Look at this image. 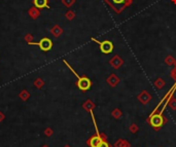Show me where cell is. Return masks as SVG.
I'll list each match as a JSON object with an SVG mask.
<instances>
[{
    "label": "cell",
    "mask_w": 176,
    "mask_h": 147,
    "mask_svg": "<svg viewBox=\"0 0 176 147\" xmlns=\"http://www.w3.org/2000/svg\"><path fill=\"white\" fill-rule=\"evenodd\" d=\"M148 122H149V124L153 127L155 130H159L166 122V120L164 118L162 114H160V113H155V114L150 115Z\"/></svg>",
    "instance_id": "obj_1"
},
{
    "label": "cell",
    "mask_w": 176,
    "mask_h": 147,
    "mask_svg": "<svg viewBox=\"0 0 176 147\" xmlns=\"http://www.w3.org/2000/svg\"><path fill=\"white\" fill-rule=\"evenodd\" d=\"M92 41H95L96 43H98L99 46H100V51H101V53H103L104 55H108V53H111L112 51H113L114 45L110 40L100 41V40H98V39L92 37Z\"/></svg>",
    "instance_id": "obj_2"
},
{
    "label": "cell",
    "mask_w": 176,
    "mask_h": 147,
    "mask_svg": "<svg viewBox=\"0 0 176 147\" xmlns=\"http://www.w3.org/2000/svg\"><path fill=\"white\" fill-rule=\"evenodd\" d=\"M28 44L30 45H38L39 47H40L41 51H49L52 49L53 47V41L51 40L49 38H47V37H44V38L40 39V41L39 42H28Z\"/></svg>",
    "instance_id": "obj_3"
},
{
    "label": "cell",
    "mask_w": 176,
    "mask_h": 147,
    "mask_svg": "<svg viewBox=\"0 0 176 147\" xmlns=\"http://www.w3.org/2000/svg\"><path fill=\"white\" fill-rule=\"evenodd\" d=\"M91 85H92V82L91 80L86 76H82V77H80L78 78V81H77V87L80 89V91L82 92H86V91L90 90Z\"/></svg>",
    "instance_id": "obj_4"
},
{
    "label": "cell",
    "mask_w": 176,
    "mask_h": 147,
    "mask_svg": "<svg viewBox=\"0 0 176 147\" xmlns=\"http://www.w3.org/2000/svg\"><path fill=\"white\" fill-rule=\"evenodd\" d=\"M106 2L111 7H113L115 9V11H118V7H120V11H122V9H124V7L126 5H129L127 0H106Z\"/></svg>",
    "instance_id": "obj_5"
},
{
    "label": "cell",
    "mask_w": 176,
    "mask_h": 147,
    "mask_svg": "<svg viewBox=\"0 0 176 147\" xmlns=\"http://www.w3.org/2000/svg\"><path fill=\"white\" fill-rule=\"evenodd\" d=\"M109 64L112 66V68L118 69L122 64H124V61H122V58L118 57V56H114V57L112 58L111 60L109 61Z\"/></svg>",
    "instance_id": "obj_6"
},
{
    "label": "cell",
    "mask_w": 176,
    "mask_h": 147,
    "mask_svg": "<svg viewBox=\"0 0 176 147\" xmlns=\"http://www.w3.org/2000/svg\"><path fill=\"white\" fill-rule=\"evenodd\" d=\"M150 99H151V96H150V95L148 94L146 91L141 92V94L138 96V100H139L142 104H147V103L150 101Z\"/></svg>",
    "instance_id": "obj_7"
},
{
    "label": "cell",
    "mask_w": 176,
    "mask_h": 147,
    "mask_svg": "<svg viewBox=\"0 0 176 147\" xmlns=\"http://www.w3.org/2000/svg\"><path fill=\"white\" fill-rule=\"evenodd\" d=\"M102 138L99 135H97V136H94V137H92V138L89 140V145H90L91 147H98L99 146V144L102 142Z\"/></svg>",
    "instance_id": "obj_8"
},
{
    "label": "cell",
    "mask_w": 176,
    "mask_h": 147,
    "mask_svg": "<svg viewBox=\"0 0 176 147\" xmlns=\"http://www.w3.org/2000/svg\"><path fill=\"white\" fill-rule=\"evenodd\" d=\"M107 82L110 87H115V85H118V82H120V78H118L114 73H112V74H110V76L107 78Z\"/></svg>",
    "instance_id": "obj_9"
},
{
    "label": "cell",
    "mask_w": 176,
    "mask_h": 147,
    "mask_svg": "<svg viewBox=\"0 0 176 147\" xmlns=\"http://www.w3.org/2000/svg\"><path fill=\"white\" fill-rule=\"evenodd\" d=\"M34 6L37 8H45V7H49L47 4V0H34Z\"/></svg>",
    "instance_id": "obj_10"
},
{
    "label": "cell",
    "mask_w": 176,
    "mask_h": 147,
    "mask_svg": "<svg viewBox=\"0 0 176 147\" xmlns=\"http://www.w3.org/2000/svg\"><path fill=\"white\" fill-rule=\"evenodd\" d=\"M155 85L157 89H163L164 85H165V80L163 78H158L155 81Z\"/></svg>",
    "instance_id": "obj_11"
},
{
    "label": "cell",
    "mask_w": 176,
    "mask_h": 147,
    "mask_svg": "<svg viewBox=\"0 0 176 147\" xmlns=\"http://www.w3.org/2000/svg\"><path fill=\"white\" fill-rule=\"evenodd\" d=\"M165 63L167 65H173V64H175V63H176V61H175V59L172 57V56H167V57H166V59H165Z\"/></svg>",
    "instance_id": "obj_12"
},
{
    "label": "cell",
    "mask_w": 176,
    "mask_h": 147,
    "mask_svg": "<svg viewBox=\"0 0 176 147\" xmlns=\"http://www.w3.org/2000/svg\"><path fill=\"white\" fill-rule=\"evenodd\" d=\"M112 115H113L115 118H120V117H122V112H120V110H118V109L116 108L112 111Z\"/></svg>",
    "instance_id": "obj_13"
},
{
    "label": "cell",
    "mask_w": 176,
    "mask_h": 147,
    "mask_svg": "<svg viewBox=\"0 0 176 147\" xmlns=\"http://www.w3.org/2000/svg\"><path fill=\"white\" fill-rule=\"evenodd\" d=\"M128 145H129L128 142L126 143L124 140H118V142L115 143V147H126V146H128Z\"/></svg>",
    "instance_id": "obj_14"
},
{
    "label": "cell",
    "mask_w": 176,
    "mask_h": 147,
    "mask_svg": "<svg viewBox=\"0 0 176 147\" xmlns=\"http://www.w3.org/2000/svg\"><path fill=\"white\" fill-rule=\"evenodd\" d=\"M169 106L171 107V109H173V110H176V99H172L171 101H169Z\"/></svg>",
    "instance_id": "obj_15"
},
{
    "label": "cell",
    "mask_w": 176,
    "mask_h": 147,
    "mask_svg": "<svg viewBox=\"0 0 176 147\" xmlns=\"http://www.w3.org/2000/svg\"><path fill=\"white\" fill-rule=\"evenodd\" d=\"M130 130H131L132 133H136L138 131V127L135 126V124H132V126L130 127Z\"/></svg>",
    "instance_id": "obj_16"
},
{
    "label": "cell",
    "mask_w": 176,
    "mask_h": 147,
    "mask_svg": "<svg viewBox=\"0 0 176 147\" xmlns=\"http://www.w3.org/2000/svg\"><path fill=\"white\" fill-rule=\"evenodd\" d=\"M98 147H110V146H109V144L106 142V141H102V142L99 144Z\"/></svg>",
    "instance_id": "obj_17"
}]
</instances>
